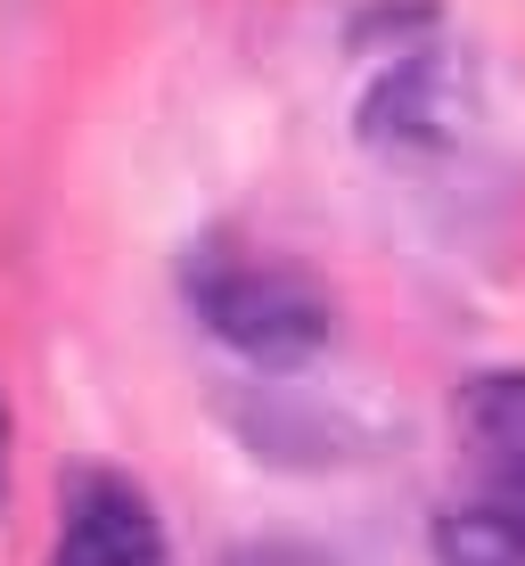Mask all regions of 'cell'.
Instances as JSON below:
<instances>
[{
  "label": "cell",
  "instance_id": "obj_4",
  "mask_svg": "<svg viewBox=\"0 0 525 566\" xmlns=\"http://www.w3.org/2000/svg\"><path fill=\"white\" fill-rule=\"evenodd\" d=\"M157 558H165V534L148 493L115 468H83L66 484V525H57L50 566H157Z\"/></svg>",
  "mask_w": 525,
  "mask_h": 566
},
{
  "label": "cell",
  "instance_id": "obj_2",
  "mask_svg": "<svg viewBox=\"0 0 525 566\" xmlns=\"http://www.w3.org/2000/svg\"><path fill=\"white\" fill-rule=\"evenodd\" d=\"M460 460H469V493L484 517L525 534V369H476L460 386Z\"/></svg>",
  "mask_w": 525,
  "mask_h": 566
},
{
  "label": "cell",
  "instance_id": "obj_6",
  "mask_svg": "<svg viewBox=\"0 0 525 566\" xmlns=\"http://www.w3.org/2000/svg\"><path fill=\"white\" fill-rule=\"evenodd\" d=\"M0 493H9V402H0Z\"/></svg>",
  "mask_w": 525,
  "mask_h": 566
},
{
  "label": "cell",
  "instance_id": "obj_1",
  "mask_svg": "<svg viewBox=\"0 0 525 566\" xmlns=\"http://www.w3.org/2000/svg\"><path fill=\"white\" fill-rule=\"evenodd\" d=\"M189 304L230 354L287 369V361H313L328 345V296L321 280H304L296 263H263V255H206L189 263Z\"/></svg>",
  "mask_w": 525,
  "mask_h": 566
},
{
  "label": "cell",
  "instance_id": "obj_3",
  "mask_svg": "<svg viewBox=\"0 0 525 566\" xmlns=\"http://www.w3.org/2000/svg\"><path fill=\"white\" fill-rule=\"evenodd\" d=\"M460 124H469V91H460V74L443 66V57H395V66L369 83L361 99V140L369 148H395V156H435L460 140Z\"/></svg>",
  "mask_w": 525,
  "mask_h": 566
},
{
  "label": "cell",
  "instance_id": "obj_5",
  "mask_svg": "<svg viewBox=\"0 0 525 566\" xmlns=\"http://www.w3.org/2000/svg\"><path fill=\"white\" fill-rule=\"evenodd\" d=\"M435 566H525V534H510L469 501V510L435 517Z\"/></svg>",
  "mask_w": 525,
  "mask_h": 566
}]
</instances>
